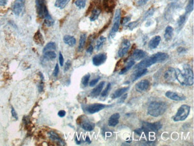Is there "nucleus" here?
<instances>
[{
    "label": "nucleus",
    "instance_id": "obj_7",
    "mask_svg": "<svg viewBox=\"0 0 194 146\" xmlns=\"http://www.w3.org/2000/svg\"><path fill=\"white\" fill-rule=\"evenodd\" d=\"M163 127V125L160 122H156L154 123H149L143 122L142 129L145 132H156L161 129Z\"/></svg>",
    "mask_w": 194,
    "mask_h": 146
},
{
    "label": "nucleus",
    "instance_id": "obj_53",
    "mask_svg": "<svg viewBox=\"0 0 194 146\" xmlns=\"http://www.w3.org/2000/svg\"><path fill=\"white\" fill-rule=\"evenodd\" d=\"M43 88H44V84H43V81H41L40 83V84L38 85V90L39 91L41 92L43 91Z\"/></svg>",
    "mask_w": 194,
    "mask_h": 146
},
{
    "label": "nucleus",
    "instance_id": "obj_35",
    "mask_svg": "<svg viewBox=\"0 0 194 146\" xmlns=\"http://www.w3.org/2000/svg\"><path fill=\"white\" fill-rule=\"evenodd\" d=\"M44 23L46 24V25H47V26H51L52 25H53L54 21L53 19V18L51 17V16L50 15V14L48 15H47V16H46L44 18Z\"/></svg>",
    "mask_w": 194,
    "mask_h": 146
},
{
    "label": "nucleus",
    "instance_id": "obj_47",
    "mask_svg": "<svg viewBox=\"0 0 194 146\" xmlns=\"http://www.w3.org/2000/svg\"><path fill=\"white\" fill-rule=\"evenodd\" d=\"M127 96H128V94H123L122 96H121L119 98V101L118 102V103H122L124 102V101L126 100V98H127Z\"/></svg>",
    "mask_w": 194,
    "mask_h": 146
},
{
    "label": "nucleus",
    "instance_id": "obj_15",
    "mask_svg": "<svg viewBox=\"0 0 194 146\" xmlns=\"http://www.w3.org/2000/svg\"><path fill=\"white\" fill-rule=\"evenodd\" d=\"M150 87V82L148 80H143L136 83L135 88L138 92H143L146 91Z\"/></svg>",
    "mask_w": 194,
    "mask_h": 146
},
{
    "label": "nucleus",
    "instance_id": "obj_9",
    "mask_svg": "<svg viewBox=\"0 0 194 146\" xmlns=\"http://www.w3.org/2000/svg\"><path fill=\"white\" fill-rule=\"evenodd\" d=\"M25 9V0H16L12 6V11L16 16L22 14Z\"/></svg>",
    "mask_w": 194,
    "mask_h": 146
},
{
    "label": "nucleus",
    "instance_id": "obj_43",
    "mask_svg": "<svg viewBox=\"0 0 194 146\" xmlns=\"http://www.w3.org/2000/svg\"><path fill=\"white\" fill-rule=\"evenodd\" d=\"M71 67V61L70 60H68L67 62L65 63V65H64V71L67 72L69 70V68Z\"/></svg>",
    "mask_w": 194,
    "mask_h": 146
},
{
    "label": "nucleus",
    "instance_id": "obj_12",
    "mask_svg": "<svg viewBox=\"0 0 194 146\" xmlns=\"http://www.w3.org/2000/svg\"><path fill=\"white\" fill-rule=\"evenodd\" d=\"M130 47V42L127 39H124L119 49L118 52V56L119 57H123L128 51Z\"/></svg>",
    "mask_w": 194,
    "mask_h": 146
},
{
    "label": "nucleus",
    "instance_id": "obj_36",
    "mask_svg": "<svg viewBox=\"0 0 194 146\" xmlns=\"http://www.w3.org/2000/svg\"><path fill=\"white\" fill-rule=\"evenodd\" d=\"M193 0H189L187 5L186 7V14H189L193 10Z\"/></svg>",
    "mask_w": 194,
    "mask_h": 146
},
{
    "label": "nucleus",
    "instance_id": "obj_26",
    "mask_svg": "<svg viewBox=\"0 0 194 146\" xmlns=\"http://www.w3.org/2000/svg\"><path fill=\"white\" fill-rule=\"evenodd\" d=\"M34 40L36 44L40 45V46H43L44 43V38L41 34V33H40V31H38L34 36Z\"/></svg>",
    "mask_w": 194,
    "mask_h": 146
},
{
    "label": "nucleus",
    "instance_id": "obj_38",
    "mask_svg": "<svg viewBox=\"0 0 194 146\" xmlns=\"http://www.w3.org/2000/svg\"><path fill=\"white\" fill-rule=\"evenodd\" d=\"M90 78V74L89 73L87 74L86 75H85L83 78H82V84H83V86L84 87L87 86L88 82H89V80Z\"/></svg>",
    "mask_w": 194,
    "mask_h": 146
},
{
    "label": "nucleus",
    "instance_id": "obj_45",
    "mask_svg": "<svg viewBox=\"0 0 194 146\" xmlns=\"http://www.w3.org/2000/svg\"><path fill=\"white\" fill-rule=\"evenodd\" d=\"M59 64H60V65L61 67H63V64H64V59H63V56L61 52L59 53Z\"/></svg>",
    "mask_w": 194,
    "mask_h": 146
},
{
    "label": "nucleus",
    "instance_id": "obj_55",
    "mask_svg": "<svg viewBox=\"0 0 194 146\" xmlns=\"http://www.w3.org/2000/svg\"><path fill=\"white\" fill-rule=\"evenodd\" d=\"M85 141H86L88 143H90V142H91V141H90V138H89L88 137H86V139H85Z\"/></svg>",
    "mask_w": 194,
    "mask_h": 146
},
{
    "label": "nucleus",
    "instance_id": "obj_11",
    "mask_svg": "<svg viewBox=\"0 0 194 146\" xmlns=\"http://www.w3.org/2000/svg\"><path fill=\"white\" fill-rule=\"evenodd\" d=\"M107 59V55L106 53H99L98 54H96L93 57V64L94 66L99 67L101 65H102L106 61Z\"/></svg>",
    "mask_w": 194,
    "mask_h": 146
},
{
    "label": "nucleus",
    "instance_id": "obj_46",
    "mask_svg": "<svg viewBox=\"0 0 194 146\" xmlns=\"http://www.w3.org/2000/svg\"><path fill=\"white\" fill-rule=\"evenodd\" d=\"M59 73V65L57 64L55 66V68H54V70L53 71V76L56 77H57Z\"/></svg>",
    "mask_w": 194,
    "mask_h": 146
},
{
    "label": "nucleus",
    "instance_id": "obj_42",
    "mask_svg": "<svg viewBox=\"0 0 194 146\" xmlns=\"http://www.w3.org/2000/svg\"><path fill=\"white\" fill-rule=\"evenodd\" d=\"M154 12H155V10L154 9H150L145 14V16H144V20L146 19H148V17L153 16V13H154Z\"/></svg>",
    "mask_w": 194,
    "mask_h": 146
},
{
    "label": "nucleus",
    "instance_id": "obj_52",
    "mask_svg": "<svg viewBox=\"0 0 194 146\" xmlns=\"http://www.w3.org/2000/svg\"><path fill=\"white\" fill-rule=\"evenodd\" d=\"M177 52H179V53H184L185 52H186V49H185L184 47H179L177 49Z\"/></svg>",
    "mask_w": 194,
    "mask_h": 146
},
{
    "label": "nucleus",
    "instance_id": "obj_50",
    "mask_svg": "<svg viewBox=\"0 0 194 146\" xmlns=\"http://www.w3.org/2000/svg\"><path fill=\"white\" fill-rule=\"evenodd\" d=\"M66 115V111L64 110H60L58 112V115L60 118H63Z\"/></svg>",
    "mask_w": 194,
    "mask_h": 146
},
{
    "label": "nucleus",
    "instance_id": "obj_14",
    "mask_svg": "<svg viewBox=\"0 0 194 146\" xmlns=\"http://www.w3.org/2000/svg\"><path fill=\"white\" fill-rule=\"evenodd\" d=\"M165 95L167 98L175 101H183L186 100V97L184 95L173 91H167Z\"/></svg>",
    "mask_w": 194,
    "mask_h": 146
},
{
    "label": "nucleus",
    "instance_id": "obj_49",
    "mask_svg": "<svg viewBox=\"0 0 194 146\" xmlns=\"http://www.w3.org/2000/svg\"><path fill=\"white\" fill-rule=\"evenodd\" d=\"M149 0H139L138 2V4L139 6H142L145 5Z\"/></svg>",
    "mask_w": 194,
    "mask_h": 146
},
{
    "label": "nucleus",
    "instance_id": "obj_22",
    "mask_svg": "<svg viewBox=\"0 0 194 146\" xmlns=\"http://www.w3.org/2000/svg\"><path fill=\"white\" fill-rule=\"evenodd\" d=\"M160 41H161V37L159 36H155L149 41L148 46L150 49H155L159 46Z\"/></svg>",
    "mask_w": 194,
    "mask_h": 146
},
{
    "label": "nucleus",
    "instance_id": "obj_24",
    "mask_svg": "<svg viewBox=\"0 0 194 146\" xmlns=\"http://www.w3.org/2000/svg\"><path fill=\"white\" fill-rule=\"evenodd\" d=\"M63 41L64 43L68 44V46H69L71 47H74L76 44L75 38L74 37L69 36V35H66L64 36Z\"/></svg>",
    "mask_w": 194,
    "mask_h": 146
},
{
    "label": "nucleus",
    "instance_id": "obj_51",
    "mask_svg": "<svg viewBox=\"0 0 194 146\" xmlns=\"http://www.w3.org/2000/svg\"><path fill=\"white\" fill-rule=\"evenodd\" d=\"M93 46L91 45V44H90L88 47V48L87 49V52L88 53H90V54H91L92 53V52H93Z\"/></svg>",
    "mask_w": 194,
    "mask_h": 146
},
{
    "label": "nucleus",
    "instance_id": "obj_29",
    "mask_svg": "<svg viewBox=\"0 0 194 146\" xmlns=\"http://www.w3.org/2000/svg\"><path fill=\"white\" fill-rule=\"evenodd\" d=\"M135 61H133V60H131L129 62H128L127 64L126 65V66L125 67H124L119 72V74L120 75H122V74H124L125 73H126L129 70H130L132 68V67H133L135 65Z\"/></svg>",
    "mask_w": 194,
    "mask_h": 146
},
{
    "label": "nucleus",
    "instance_id": "obj_25",
    "mask_svg": "<svg viewBox=\"0 0 194 146\" xmlns=\"http://www.w3.org/2000/svg\"><path fill=\"white\" fill-rule=\"evenodd\" d=\"M173 28L170 26H167L166 28L164 33V38L166 41H170L172 40L173 35Z\"/></svg>",
    "mask_w": 194,
    "mask_h": 146
},
{
    "label": "nucleus",
    "instance_id": "obj_21",
    "mask_svg": "<svg viewBox=\"0 0 194 146\" xmlns=\"http://www.w3.org/2000/svg\"><path fill=\"white\" fill-rule=\"evenodd\" d=\"M103 5L106 11L111 12L115 6V0H104Z\"/></svg>",
    "mask_w": 194,
    "mask_h": 146
},
{
    "label": "nucleus",
    "instance_id": "obj_40",
    "mask_svg": "<svg viewBox=\"0 0 194 146\" xmlns=\"http://www.w3.org/2000/svg\"><path fill=\"white\" fill-rule=\"evenodd\" d=\"M138 25H139V22L138 21H134V22H132L130 23L129 24H128L127 28L129 29V30H134V29H135Z\"/></svg>",
    "mask_w": 194,
    "mask_h": 146
},
{
    "label": "nucleus",
    "instance_id": "obj_30",
    "mask_svg": "<svg viewBox=\"0 0 194 146\" xmlns=\"http://www.w3.org/2000/svg\"><path fill=\"white\" fill-rule=\"evenodd\" d=\"M87 36L85 34H82L80 36V41H79V45H78V50L82 51L84 49V47L85 45V41H86Z\"/></svg>",
    "mask_w": 194,
    "mask_h": 146
},
{
    "label": "nucleus",
    "instance_id": "obj_10",
    "mask_svg": "<svg viewBox=\"0 0 194 146\" xmlns=\"http://www.w3.org/2000/svg\"><path fill=\"white\" fill-rule=\"evenodd\" d=\"M163 78L166 82H173L176 80V69L172 67H169L164 73Z\"/></svg>",
    "mask_w": 194,
    "mask_h": 146
},
{
    "label": "nucleus",
    "instance_id": "obj_17",
    "mask_svg": "<svg viewBox=\"0 0 194 146\" xmlns=\"http://www.w3.org/2000/svg\"><path fill=\"white\" fill-rule=\"evenodd\" d=\"M148 72V70L147 68H142V69H138L137 71H135L132 75L131 76V80L132 81H135L140 78L141 77L145 76L147 73Z\"/></svg>",
    "mask_w": 194,
    "mask_h": 146
},
{
    "label": "nucleus",
    "instance_id": "obj_5",
    "mask_svg": "<svg viewBox=\"0 0 194 146\" xmlns=\"http://www.w3.org/2000/svg\"><path fill=\"white\" fill-rule=\"evenodd\" d=\"M37 12L40 18H44L49 15L45 0H35Z\"/></svg>",
    "mask_w": 194,
    "mask_h": 146
},
{
    "label": "nucleus",
    "instance_id": "obj_32",
    "mask_svg": "<svg viewBox=\"0 0 194 146\" xmlns=\"http://www.w3.org/2000/svg\"><path fill=\"white\" fill-rule=\"evenodd\" d=\"M186 15H183L182 16H180L177 20V28L179 31H180L181 29L182 28L183 26L184 25L185 22H186Z\"/></svg>",
    "mask_w": 194,
    "mask_h": 146
},
{
    "label": "nucleus",
    "instance_id": "obj_44",
    "mask_svg": "<svg viewBox=\"0 0 194 146\" xmlns=\"http://www.w3.org/2000/svg\"><path fill=\"white\" fill-rule=\"evenodd\" d=\"M99 80H100V77H98V78H95V79L92 80L90 82V84H89L90 86V87H93V86H94L97 83H98V81H99Z\"/></svg>",
    "mask_w": 194,
    "mask_h": 146
},
{
    "label": "nucleus",
    "instance_id": "obj_13",
    "mask_svg": "<svg viewBox=\"0 0 194 146\" xmlns=\"http://www.w3.org/2000/svg\"><path fill=\"white\" fill-rule=\"evenodd\" d=\"M105 107H106V105L102 104H93L87 106L85 108V110L89 114H92L102 110Z\"/></svg>",
    "mask_w": 194,
    "mask_h": 146
},
{
    "label": "nucleus",
    "instance_id": "obj_31",
    "mask_svg": "<svg viewBox=\"0 0 194 146\" xmlns=\"http://www.w3.org/2000/svg\"><path fill=\"white\" fill-rule=\"evenodd\" d=\"M106 41V38L104 37V36H101L96 42V46H95V49L96 50H100L102 47L103 46L104 43Z\"/></svg>",
    "mask_w": 194,
    "mask_h": 146
},
{
    "label": "nucleus",
    "instance_id": "obj_23",
    "mask_svg": "<svg viewBox=\"0 0 194 146\" xmlns=\"http://www.w3.org/2000/svg\"><path fill=\"white\" fill-rule=\"evenodd\" d=\"M130 87H123L121 88H119L117 89L112 95V98L113 99H117L118 98H119L121 96H122L123 94H124L125 92H127Z\"/></svg>",
    "mask_w": 194,
    "mask_h": 146
},
{
    "label": "nucleus",
    "instance_id": "obj_16",
    "mask_svg": "<svg viewBox=\"0 0 194 146\" xmlns=\"http://www.w3.org/2000/svg\"><path fill=\"white\" fill-rule=\"evenodd\" d=\"M147 56V53L141 49H136L130 56V60L133 61L142 60Z\"/></svg>",
    "mask_w": 194,
    "mask_h": 146
},
{
    "label": "nucleus",
    "instance_id": "obj_48",
    "mask_svg": "<svg viewBox=\"0 0 194 146\" xmlns=\"http://www.w3.org/2000/svg\"><path fill=\"white\" fill-rule=\"evenodd\" d=\"M11 112H12V116L13 117V118L16 119V120H17L18 119V116H17V113L16 112L14 108L12 107V110H11Z\"/></svg>",
    "mask_w": 194,
    "mask_h": 146
},
{
    "label": "nucleus",
    "instance_id": "obj_20",
    "mask_svg": "<svg viewBox=\"0 0 194 146\" xmlns=\"http://www.w3.org/2000/svg\"><path fill=\"white\" fill-rule=\"evenodd\" d=\"M48 136H49V138L56 142L57 143H58L59 145H65V144H64V141L61 139V138L57 134H56V132H53V131H50L48 132Z\"/></svg>",
    "mask_w": 194,
    "mask_h": 146
},
{
    "label": "nucleus",
    "instance_id": "obj_1",
    "mask_svg": "<svg viewBox=\"0 0 194 146\" xmlns=\"http://www.w3.org/2000/svg\"><path fill=\"white\" fill-rule=\"evenodd\" d=\"M169 57V56L167 53L163 52L156 53L149 57L144 58L140 62L135 66V69L147 68L156 63H160L165 61L168 59Z\"/></svg>",
    "mask_w": 194,
    "mask_h": 146
},
{
    "label": "nucleus",
    "instance_id": "obj_41",
    "mask_svg": "<svg viewBox=\"0 0 194 146\" xmlns=\"http://www.w3.org/2000/svg\"><path fill=\"white\" fill-rule=\"evenodd\" d=\"M130 19H131L130 16L124 17H122V19H120V24H121L122 25H124L126 23H127L129 21H130Z\"/></svg>",
    "mask_w": 194,
    "mask_h": 146
},
{
    "label": "nucleus",
    "instance_id": "obj_3",
    "mask_svg": "<svg viewBox=\"0 0 194 146\" xmlns=\"http://www.w3.org/2000/svg\"><path fill=\"white\" fill-rule=\"evenodd\" d=\"M167 109V105L163 101H153L150 103L148 108V114L155 117L163 115Z\"/></svg>",
    "mask_w": 194,
    "mask_h": 146
},
{
    "label": "nucleus",
    "instance_id": "obj_39",
    "mask_svg": "<svg viewBox=\"0 0 194 146\" xmlns=\"http://www.w3.org/2000/svg\"><path fill=\"white\" fill-rule=\"evenodd\" d=\"M111 84L110 83H109L107 84L105 89L101 92V96L102 97H106L108 95V93H109V92L111 89Z\"/></svg>",
    "mask_w": 194,
    "mask_h": 146
},
{
    "label": "nucleus",
    "instance_id": "obj_19",
    "mask_svg": "<svg viewBox=\"0 0 194 146\" xmlns=\"http://www.w3.org/2000/svg\"><path fill=\"white\" fill-rule=\"evenodd\" d=\"M120 114L119 113H114L111 115L108 121V125L111 127L116 126L119 123Z\"/></svg>",
    "mask_w": 194,
    "mask_h": 146
},
{
    "label": "nucleus",
    "instance_id": "obj_33",
    "mask_svg": "<svg viewBox=\"0 0 194 146\" xmlns=\"http://www.w3.org/2000/svg\"><path fill=\"white\" fill-rule=\"evenodd\" d=\"M44 56L47 60H53L56 57V53L54 51H47L44 52Z\"/></svg>",
    "mask_w": 194,
    "mask_h": 146
},
{
    "label": "nucleus",
    "instance_id": "obj_4",
    "mask_svg": "<svg viewBox=\"0 0 194 146\" xmlns=\"http://www.w3.org/2000/svg\"><path fill=\"white\" fill-rule=\"evenodd\" d=\"M190 111V107L183 104L177 110V113L173 116V119L174 122H181L184 121L189 114Z\"/></svg>",
    "mask_w": 194,
    "mask_h": 146
},
{
    "label": "nucleus",
    "instance_id": "obj_2",
    "mask_svg": "<svg viewBox=\"0 0 194 146\" xmlns=\"http://www.w3.org/2000/svg\"><path fill=\"white\" fill-rule=\"evenodd\" d=\"M176 79L183 86H192L193 84V73L190 67H184L183 70L176 69Z\"/></svg>",
    "mask_w": 194,
    "mask_h": 146
},
{
    "label": "nucleus",
    "instance_id": "obj_18",
    "mask_svg": "<svg viewBox=\"0 0 194 146\" xmlns=\"http://www.w3.org/2000/svg\"><path fill=\"white\" fill-rule=\"evenodd\" d=\"M105 84V81H101L98 86L91 91L90 93V96L92 97H98L102 92L104 87Z\"/></svg>",
    "mask_w": 194,
    "mask_h": 146
},
{
    "label": "nucleus",
    "instance_id": "obj_37",
    "mask_svg": "<svg viewBox=\"0 0 194 146\" xmlns=\"http://www.w3.org/2000/svg\"><path fill=\"white\" fill-rule=\"evenodd\" d=\"M75 4L78 9H83L85 7L86 0H76Z\"/></svg>",
    "mask_w": 194,
    "mask_h": 146
},
{
    "label": "nucleus",
    "instance_id": "obj_28",
    "mask_svg": "<svg viewBox=\"0 0 194 146\" xmlns=\"http://www.w3.org/2000/svg\"><path fill=\"white\" fill-rule=\"evenodd\" d=\"M69 1L70 0H56L54 6L60 9H63L67 6Z\"/></svg>",
    "mask_w": 194,
    "mask_h": 146
},
{
    "label": "nucleus",
    "instance_id": "obj_6",
    "mask_svg": "<svg viewBox=\"0 0 194 146\" xmlns=\"http://www.w3.org/2000/svg\"><path fill=\"white\" fill-rule=\"evenodd\" d=\"M120 19H121V10L119 9L117 10L114 19V23L112 27L111 30L109 33V37L113 38L116 35V33L118 31L119 27L120 25Z\"/></svg>",
    "mask_w": 194,
    "mask_h": 146
},
{
    "label": "nucleus",
    "instance_id": "obj_34",
    "mask_svg": "<svg viewBox=\"0 0 194 146\" xmlns=\"http://www.w3.org/2000/svg\"><path fill=\"white\" fill-rule=\"evenodd\" d=\"M56 49V46L55 43L54 42H50L48 43L44 48L43 49V52H46L47 51H53L55 50Z\"/></svg>",
    "mask_w": 194,
    "mask_h": 146
},
{
    "label": "nucleus",
    "instance_id": "obj_54",
    "mask_svg": "<svg viewBox=\"0 0 194 146\" xmlns=\"http://www.w3.org/2000/svg\"><path fill=\"white\" fill-rule=\"evenodd\" d=\"M8 0H0V6H6Z\"/></svg>",
    "mask_w": 194,
    "mask_h": 146
},
{
    "label": "nucleus",
    "instance_id": "obj_27",
    "mask_svg": "<svg viewBox=\"0 0 194 146\" xmlns=\"http://www.w3.org/2000/svg\"><path fill=\"white\" fill-rule=\"evenodd\" d=\"M101 13V9H99V8L94 9L93 10V11L91 12V16L90 17V21L93 22V21H95L96 20L98 19V18L99 17Z\"/></svg>",
    "mask_w": 194,
    "mask_h": 146
},
{
    "label": "nucleus",
    "instance_id": "obj_8",
    "mask_svg": "<svg viewBox=\"0 0 194 146\" xmlns=\"http://www.w3.org/2000/svg\"><path fill=\"white\" fill-rule=\"evenodd\" d=\"M78 123L80 125V126L87 131H92L94 128V123L91 122L87 119V117L84 115L80 116L78 119Z\"/></svg>",
    "mask_w": 194,
    "mask_h": 146
}]
</instances>
